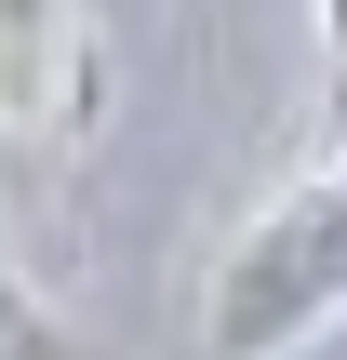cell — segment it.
Masks as SVG:
<instances>
[{
  "instance_id": "1",
  "label": "cell",
  "mask_w": 347,
  "mask_h": 360,
  "mask_svg": "<svg viewBox=\"0 0 347 360\" xmlns=\"http://www.w3.org/2000/svg\"><path fill=\"white\" fill-rule=\"evenodd\" d=\"M347 321V160L294 174L201 281V347L214 360H308Z\"/></svg>"
},
{
  "instance_id": "2",
  "label": "cell",
  "mask_w": 347,
  "mask_h": 360,
  "mask_svg": "<svg viewBox=\"0 0 347 360\" xmlns=\"http://www.w3.org/2000/svg\"><path fill=\"white\" fill-rule=\"evenodd\" d=\"M107 107V40L80 0H0V147H80Z\"/></svg>"
},
{
  "instance_id": "3",
  "label": "cell",
  "mask_w": 347,
  "mask_h": 360,
  "mask_svg": "<svg viewBox=\"0 0 347 360\" xmlns=\"http://www.w3.org/2000/svg\"><path fill=\"white\" fill-rule=\"evenodd\" d=\"M0 360H80V334L40 307V281L13 267V240H0Z\"/></svg>"
},
{
  "instance_id": "4",
  "label": "cell",
  "mask_w": 347,
  "mask_h": 360,
  "mask_svg": "<svg viewBox=\"0 0 347 360\" xmlns=\"http://www.w3.org/2000/svg\"><path fill=\"white\" fill-rule=\"evenodd\" d=\"M321 67H334V94H347V0H321Z\"/></svg>"
},
{
  "instance_id": "5",
  "label": "cell",
  "mask_w": 347,
  "mask_h": 360,
  "mask_svg": "<svg viewBox=\"0 0 347 360\" xmlns=\"http://www.w3.org/2000/svg\"><path fill=\"white\" fill-rule=\"evenodd\" d=\"M334 107H347V94H334ZM334 160H347V134H334Z\"/></svg>"
}]
</instances>
